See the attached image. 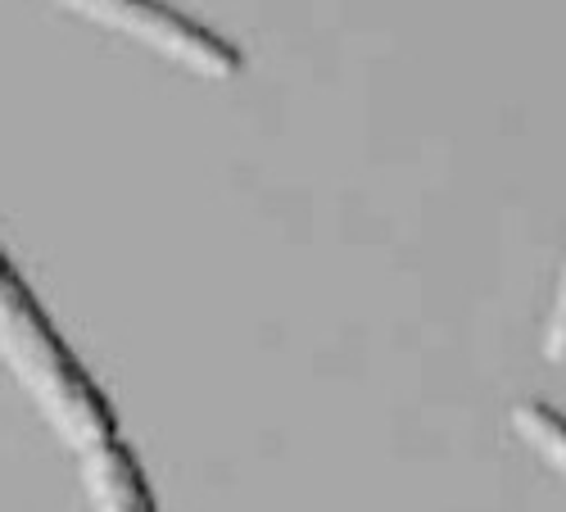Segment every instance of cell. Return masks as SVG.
<instances>
[{"label":"cell","instance_id":"cell-1","mask_svg":"<svg viewBox=\"0 0 566 512\" xmlns=\"http://www.w3.org/2000/svg\"><path fill=\"white\" fill-rule=\"evenodd\" d=\"M0 354L28 386L36 408L51 417V427L82 458L118 440V422L105 390L86 377L69 341L55 332L51 313L41 309V300L6 254H0Z\"/></svg>","mask_w":566,"mask_h":512},{"label":"cell","instance_id":"cell-4","mask_svg":"<svg viewBox=\"0 0 566 512\" xmlns=\"http://www.w3.org/2000/svg\"><path fill=\"white\" fill-rule=\"evenodd\" d=\"M512 427H516V436H522L548 462V468H557L566 477V417L562 412H553L539 399H526V404L512 408Z\"/></svg>","mask_w":566,"mask_h":512},{"label":"cell","instance_id":"cell-3","mask_svg":"<svg viewBox=\"0 0 566 512\" xmlns=\"http://www.w3.org/2000/svg\"><path fill=\"white\" fill-rule=\"evenodd\" d=\"M86 481L101 512H159L146 477H140V462L118 440L86 453Z\"/></svg>","mask_w":566,"mask_h":512},{"label":"cell","instance_id":"cell-2","mask_svg":"<svg viewBox=\"0 0 566 512\" xmlns=\"http://www.w3.org/2000/svg\"><path fill=\"white\" fill-rule=\"evenodd\" d=\"M55 6H64L91 23H105V28L123 32L140 45H150V51L186 64L200 77H235L245 64L231 41H222L218 32H209L196 19L159 6V0H55Z\"/></svg>","mask_w":566,"mask_h":512},{"label":"cell","instance_id":"cell-5","mask_svg":"<svg viewBox=\"0 0 566 512\" xmlns=\"http://www.w3.org/2000/svg\"><path fill=\"white\" fill-rule=\"evenodd\" d=\"M548 358L566 363V276L557 286V309H553V322H548Z\"/></svg>","mask_w":566,"mask_h":512}]
</instances>
